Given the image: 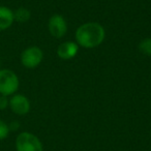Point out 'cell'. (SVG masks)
Returning <instances> with one entry per match:
<instances>
[{
  "mask_svg": "<svg viewBox=\"0 0 151 151\" xmlns=\"http://www.w3.org/2000/svg\"><path fill=\"white\" fill-rule=\"evenodd\" d=\"M44 54L38 47H30L23 51L21 55V62L27 68H35L40 64Z\"/></svg>",
  "mask_w": 151,
  "mask_h": 151,
  "instance_id": "obj_4",
  "label": "cell"
},
{
  "mask_svg": "<svg viewBox=\"0 0 151 151\" xmlns=\"http://www.w3.org/2000/svg\"><path fill=\"white\" fill-rule=\"evenodd\" d=\"M14 21V12L7 6H0V31L11 27Z\"/></svg>",
  "mask_w": 151,
  "mask_h": 151,
  "instance_id": "obj_8",
  "label": "cell"
},
{
  "mask_svg": "<svg viewBox=\"0 0 151 151\" xmlns=\"http://www.w3.org/2000/svg\"><path fill=\"white\" fill-rule=\"evenodd\" d=\"M140 51L145 55L151 56V38H145L139 45Z\"/></svg>",
  "mask_w": 151,
  "mask_h": 151,
  "instance_id": "obj_10",
  "label": "cell"
},
{
  "mask_svg": "<svg viewBox=\"0 0 151 151\" xmlns=\"http://www.w3.org/2000/svg\"><path fill=\"white\" fill-rule=\"evenodd\" d=\"M105 36L106 32L104 27L95 22L83 24L76 31V40L78 45L87 49L99 46L105 40Z\"/></svg>",
  "mask_w": 151,
  "mask_h": 151,
  "instance_id": "obj_1",
  "label": "cell"
},
{
  "mask_svg": "<svg viewBox=\"0 0 151 151\" xmlns=\"http://www.w3.org/2000/svg\"><path fill=\"white\" fill-rule=\"evenodd\" d=\"M9 132H11V130H9V124L5 123L2 120H0V141L4 140L5 138H7Z\"/></svg>",
  "mask_w": 151,
  "mask_h": 151,
  "instance_id": "obj_11",
  "label": "cell"
},
{
  "mask_svg": "<svg viewBox=\"0 0 151 151\" xmlns=\"http://www.w3.org/2000/svg\"><path fill=\"white\" fill-rule=\"evenodd\" d=\"M9 105V99L5 95H0V110H5Z\"/></svg>",
  "mask_w": 151,
  "mask_h": 151,
  "instance_id": "obj_12",
  "label": "cell"
},
{
  "mask_svg": "<svg viewBox=\"0 0 151 151\" xmlns=\"http://www.w3.org/2000/svg\"><path fill=\"white\" fill-rule=\"evenodd\" d=\"M79 47L78 45L73 42H65L61 44L57 49V55L59 58L63 60H68L71 59L78 54Z\"/></svg>",
  "mask_w": 151,
  "mask_h": 151,
  "instance_id": "obj_7",
  "label": "cell"
},
{
  "mask_svg": "<svg viewBox=\"0 0 151 151\" xmlns=\"http://www.w3.org/2000/svg\"><path fill=\"white\" fill-rule=\"evenodd\" d=\"M49 31L54 37L60 38L66 33L67 24L61 15H54L49 21Z\"/></svg>",
  "mask_w": 151,
  "mask_h": 151,
  "instance_id": "obj_6",
  "label": "cell"
},
{
  "mask_svg": "<svg viewBox=\"0 0 151 151\" xmlns=\"http://www.w3.org/2000/svg\"><path fill=\"white\" fill-rule=\"evenodd\" d=\"M9 130L18 129V128H19V122H18V121H13L11 124H9Z\"/></svg>",
  "mask_w": 151,
  "mask_h": 151,
  "instance_id": "obj_13",
  "label": "cell"
},
{
  "mask_svg": "<svg viewBox=\"0 0 151 151\" xmlns=\"http://www.w3.org/2000/svg\"><path fill=\"white\" fill-rule=\"evenodd\" d=\"M9 108L17 115H25L30 111V101L22 94H15L9 99Z\"/></svg>",
  "mask_w": 151,
  "mask_h": 151,
  "instance_id": "obj_5",
  "label": "cell"
},
{
  "mask_svg": "<svg viewBox=\"0 0 151 151\" xmlns=\"http://www.w3.org/2000/svg\"><path fill=\"white\" fill-rule=\"evenodd\" d=\"M17 151H42V145L40 139L31 132H21L16 139Z\"/></svg>",
  "mask_w": 151,
  "mask_h": 151,
  "instance_id": "obj_3",
  "label": "cell"
},
{
  "mask_svg": "<svg viewBox=\"0 0 151 151\" xmlns=\"http://www.w3.org/2000/svg\"><path fill=\"white\" fill-rule=\"evenodd\" d=\"M19 78L11 69H0V95H13L19 88Z\"/></svg>",
  "mask_w": 151,
  "mask_h": 151,
  "instance_id": "obj_2",
  "label": "cell"
},
{
  "mask_svg": "<svg viewBox=\"0 0 151 151\" xmlns=\"http://www.w3.org/2000/svg\"><path fill=\"white\" fill-rule=\"evenodd\" d=\"M30 16H31L30 12L25 7H20L16 12H14V18H15L16 21L20 22V23L27 22L30 19Z\"/></svg>",
  "mask_w": 151,
  "mask_h": 151,
  "instance_id": "obj_9",
  "label": "cell"
}]
</instances>
